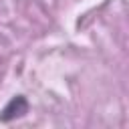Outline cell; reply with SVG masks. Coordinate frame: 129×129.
<instances>
[{"label": "cell", "instance_id": "1", "mask_svg": "<svg viewBox=\"0 0 129 129\" xmlns=\"http://www.w3.org/2000/svg\"><path fill=\"white\" fill-rule=\"evenodd\" d=\"M28 113V101H26V97H22V95H16V97H12L8 103H6V107L0 111V119L2 121H14V119H18V117H22V115H26Z\"/></svg>", "mask_w": 129, "mask_h": 129}]
</instances>
